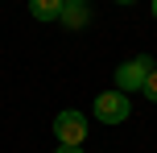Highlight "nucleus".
<instances>
[{
    "label": "nucleus",
    "instance_id": "9",
    "mask_svg": "<svg viewBox=\"0 0 157 153\" xmlns=\"http://www.w3.org/2000/svg\"><path fill=\"white\" fill-rule=\"evenodd\" d=\"M116 4H132V0H116Z\"/></svg>",
    "mask_w": 157,
    "mask_h": 153
},
{
    "label": "nucleus",
    "instance_id": "3",
    "mask_svg": "<svg viewBox=\"0 0 157 153\" xmlns=\"http://www.w3.org/2000/svg\"><path fill=\"white\" fill-rule=\"evenodd\" d=\"M128 95H120V91H99L95 95V116H99L103 124H120V120H128Z\"/></svg>",
    "mask_w": 157,
    "mask_h": 153
},
{
    "label": "nucleus",
    "instance_id": "2",
    "mask_svg": "<svg viewBox=\"0 0 157 153\" xmlns=\"http://www.w3.org/2000/svg\"><path fill=\"white\" fill-rule=\"evenodd\" d=\"M54 137H58V145H83V137H87L83 112H75V108L58 112V116H54Z\"/></svg>",
    "mask_w": 157,
    "mask_h": 153
},
{
    "label": "nucleus",
    "instance_id": "5",
    "mask_svg": "<svg viewBox=\"0 0 157 153\" xmlns=\"http://www.w3.org/2000/svg\"><path fill=\"white\" fill-rule=\"evenodd\" d=\"M62 21H66V25H75V29H78V25L87 21V8H83V4H66V8H62Z\"/></svg>",
    "mask_w": 157,
    "mask_h": 153
},
{
    "label": "nucleus",
    "instance_id": "6",
    "mask_svg": "<svg viewBox=\"0 0 157 153\" xmlns=\"http://www.w3.org/2000/svg\"><path fill=\"white\" fill-rule=\"evenodd\" d=\"M141 91H145V95H149L153 104H157V66L149 71V79H145V87H141Z\"/></svg>",
    "mask_w": 157,
    "mask_h": 153
},
{
    "label": "nucleus",
    "instance_id": "7",
    "mask_svg": "<svg viewBox=\"0 0 157 153\" xmlns=\"http://www.w3.org/2000/svg\"><path fill=\"white\" fill-rule=\"evenodd\" d=\"M58 153H83V145H58Z\"/></svg>",
    "mask_w": 157,
    "mask_h": 153
},
{
    "label": "nucleus",
    "instance_id": "4",
    "mask_svg": "<svg viewBox=\"0 0 157 153\" xmlns=\"http://www.w3.org/2000/svg\"><path fill=\"white\" fill-rule=\"evenodd\" d=\"M62 8H66V0H29V13L37 21H58Z\"/></svg>",
    "mask_w": 157,
    "mask_h": 153
},
{
    "label": "nucleus",
    "instance_id": "8",
    "mask_svg": "<svg viewBox=\"0 0 157 153\" xmlns=\"http://www.w3.org/2000/svg\"><path fill=\"white\" fill-rule=\"evenodd\" d=\"M66 4H87V0H66Z\"/></svg>",
    "mask_w": 157,
    "mask_h": 153
},
{
    "label": "nucleus",
    "instance_id": "10",
    "mask_svg": "<svg viewBox=\"0 0 157 153\" xmlns=\"http://www.w3.org/2000/svg\"><path fill=\"white\" fill-rule=\"evenodd\" d=\"M153 17H157V0H153Z\"/></svg>",
    "mask_w": 157,
    "mask_h": 153
},
{
    "label": "nucleus",
    "instance_id": "1",
    "mask_svg": "<svg viewBox=\"0 0 157 153\" xmlns=\"http://www.w3.org/2000/svg\"><path fill=\"white\" fill-rule=\"evenodd\" d=\"M149 71H153V58H145V54H136L132 62L116 66V87H120V95H128V91H141V87H145V79H149Z\"/></svg>",
    "mask_w": 157,
    "mask_h": 153
}]
</instances>
